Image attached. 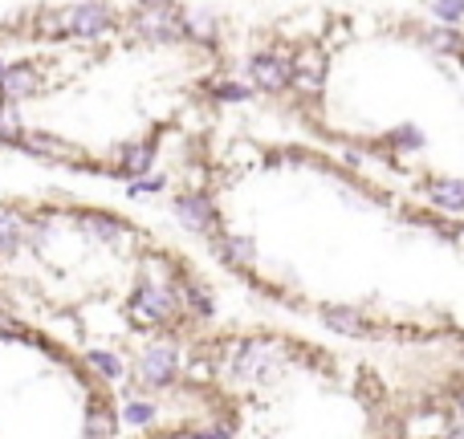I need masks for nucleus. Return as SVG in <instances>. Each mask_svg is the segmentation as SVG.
<instances>
[{"label":"nucleus","mask_w":464,"mask_h":439,"mask_svg":"<svg viewBox=\"0 0 464 439\" xmlns=\"http://www.w3.org/2000/svg\"><path fill=\"white\" fill-rule=\"evenodd\" d=\"M135 33L151 41H179L184 37V16H176L168 5H147L135 16Z\"/></svg>","instance_id":"1"},{"label":"nucleus","mask_w":464,"mask_h":439,"mask_svg":"<svg viewBox=\"0 0 464 439\" xmlns=\"http://www.w3.org/2000/svg\"><path fill=\"white\" fill-rule=\"evenodd\" d=\"M179 370V350L176 346H155V350L143 354V362H139V378H143L147 387H171V378H176Z\"/></svg>","instance_id":"2"},{"label":"nucleus","mask_w":464,"mask_h":439,"mask_svg":"<svg viewBox=\"0 0 464 439\" xmlns=\"http://www.w3.org/2000/svg\"><path fill=\"white\" fill-rule=\"evenodd\" d=\"M135 313L151 321H176L179 313V293L171 285H143L135 297Z\"/></svg>","instance_id":"3"},{"label":"nucleus","mask_w":464,"mask_h":439,"mask_svg":"<svg viewBox=\"0 0 464 439\" xmlns=\"http://www.w3.org/2000/svg\"><path fill=\"white\" fill-rule=\"evenodd\" d=\"M322 81H326V57L318 49H302L297 62H289V86L305 90V94H318Z\"/></svg>","instance_id":"4"},{"label":"nucleus","mask_w":464,"mask_h":439,"mask_svg":"<svg viewBox=\"0 0 464 439\" xmlns=\"http://www.w3.org/2000/svg\"><path fill=\"white\" fill-rule=\"evenodd\" d=\"M16 143H21L29 155H41V159L78 163V147L65 143V138H57V135H45V130H33V135H24V130H21V138H16Z\"/></svg>","instance_id":"5"},{"label":"nucleus","mask_w":464,"mask_h":439,"mask_svg":"<svg viewBox=\"0 0 464 439\" xmlns=\"http://www.w3.org/2000/svg\"><path fill=\"white\" fill-rule=\"evenodd\" d=\"M176 216L184 220V228L192 232H212L217 228V208H212V200L204 192H188L176 200Z\"/></svg>","instance_id":"6"},{"label":"nucleus","mask_w":464,"mask_h":439,"mask_svg":"<svg viewBox=\"0 0 464 439\" xmlns=\"http://www.w3.org/2000/svg\"><path fill=\"white\" fill-rule=\"evenodd\" d=\"M248 70H253L256 90H269V94H281V90L289 86V62H281L277 53H256L253 62H248Z\"/></svg>","instance_id":"7"},{"label":"nucleus","mask_w":464,"mask_h":439,"mask_svg":"<svg viewBox=\"0 0 464 439\" xmlns=\"http://www.w3.org/2000/svg\"><path fill=\"white\" fill-rule=\"evenodd\" d=\"M41 86V73L33 65H13V70H0V98L8 102H21V98L37 94Z\"/></svg>","instance_id":"8"},{"label":"nucleus","mask_w":464,"mask_h":439,"mask_svg":"<svg viewBox=\"0 0 464 439\" xmlns=\"http://www.w3.org/2000/svg\"><path fill=\"white\" fill-rule=\"evenodd\" d=\"M151 163H155V143H130V147H122L119 151V163H114V171L119 176H147L151 171Z\"/></svg>","instance_id":"9"},{"label":"nucleus","mask_w":464,"mask_h":439,"mask_svg":"<svg viewBox=\"0 0 464 439\" xmlns=\"http://www.w3.org/2000/svg\"><path fill=\"white\" fill-rule=\"evenodd\" d=\"M326 326L338 329V334H346V338H362V334H367L362 313L359 310H346V305H330V310H326Z\"/></svg>","instance_id":"10"},{"label":"nucleus","mask_w":464,"mask_h":439,"mask_svg":"<svg viewBox=\"0 0 464 439\" xmlns=\"http://www.w3.org/2000/svg\"><path fill=\"white\" fill-rule=\"evenodd\" d=\"M217 253L228 264H253L256 261V244L248 236H217Z\"/></svg>","instance_id":"11"},{"label":"nucleus","mask_w":464,"mask_h":439,"mask_svg":"<svg viewBox=\"0 0 464 439\" xmlns=\"http://www.w3.org/2000/svg\"><path fill=\"white\" fill-rule=\"evenodd\" d=\"M428 196H432L440 208H449V212H460V208H464V187H460V179H432V184H428Z\"/></svg>","instance_id":"12"},{"label":"nucleus","mask_w":464,"mask_h":439,"mask_svg":"<svg viewBox=\"0 0 464 439\" xmlns=\"http://www.w3.org/2000/svg\"><path fill=\"white\" fill-rule=\"evenodd\" d=\"M21 248V224L13 212H0V256H13Z\"/></svg>","instance_id":"13"},{"label":"nucleus","mask_w":464,"mask_h":439,"mask_svg":"<svg viewBox=\"0 0 464 439\" xmlns=\"http://www.w3.org/2000/svg\"><path fill=\"white\" fill-rule=\"evenodd\" d=\"M21 138V114L8 98H0V143H16Z\"/></svg>","instance_id":"14"},{"label":"nucleus","mask_w":464,"mask_h":439,"mask_svg":"<svg viewBox=\"0 0 464 439\" xmlns=\"http://www.w3.org/2000/svg\"><path fill=\"white\" fill-rule=\"evenodd\" d=\"M86 228L94 232L98 240H119V236H122V224L114 220V216H102V212H90V216H86Z\"/></svg>","instance_id":"15"},{"label":"nucleus","mask_w":464,"mask_h":439,"mask_svg":"<svg viewBox=\"0 0 464 439\" xmlns=\"http://www.w3.org/2000/svg\"><path fill=\"white\" fill-rule=\"evenodd\" d=\"M111 432H114V411L111 407H90L86 435H111Z\"/></svg>","instance_id":"16"},{"label":"nucleus","mask_w":464,"mask_h":439,"mask_svg":"<svg viewBox=\"0 0 464 439\" xmlns=\"http://www.w3.org/2000/svg\"><path fill=\"white\" fill-rule=\"evenodd\" d=\"M184 33L188 37H196V41H212L217 37V21H212V16H184Z\"/></svg>","instance_id":"17"},{"label":"nucleus","mask_w":464,"mask_h":439,"mask_svg":"<svg viewBox=\"0 0 464 439\" xmlns=\"http://www.w3.org/2000/svg\"><path fill=\"white\" fill-rule=\"evenodd\" d=\"M179 293L188 297V305H192L196 313H204V318H208V313H212V293H208V289H204V285H196V281H188V285L179 289Z\"/></svg>","instance_id":"18"},{"label":"nucleus","mask_w":464,"mask_h":439,"mask_svg":"<svg viewBox=\"0 0 464 439\" xmlns=\"http://www.w3.org/2000/svg\"><path fill=\"white\" fill-rule=\"evenodd\" d=\"M86 362L98 370V375H106V378H119L122 375V362L114 358V354H106V350H90Z\"/></svg>","instance_id":"19"},{"label":"nucleus","mask_w":464,"mask_h":439,"mask_svg":"<svg viewBox=\"0 0 464 439\" xmlns=\"http://www.w3.org/2000/svg\"><path fill=\"white\" fill-rule=\"evenodd\" d=\"M428 45H436V49H449V53H457V45H460V33H457V29H449V24H444V29H432V33H428Z\"/></svg>","instance_id":"20"},{"label":"nucleus","mask_w":464,"mask_h":439,"mask_svg":"<svg viewBox=\"0 0 464 439\" xmlns=\"http://www.w3.org/2000/svg\"><path fill=\"white\" fill-rule=\"evenodd\" d=\"M436 16H440V21H449V24H457L460 16H464V0H436Z\"/></svg>","instance_id":"21"},{"label":"nucleus","mask_w":464,"mask_h":439,"mask_svg":"<svg viewBox=\"0 0 464 439\" xmlns=\"http://www.w3.org/2000/svg\"><path fill=\"white\" fill-rule=\"evenodd\" d=\"M212 94H217L220 102H245V98H248V90L240 86V81H220V86L212 90Z\"/></svg>","instance_id":"22"},{"label":"nucleus","mask_w":464,"mask_h":439,"mask_svg":"<svg viewBox=\"0 0 464 439\" xmlns=\"http://www.w3.org/2000/svg\"><path fill=\"white\" fill-rule=\"evenodd\" d=\"M127 419H130V424H151V419H155V407H151V403H130V407H127Z\"/></svg>","instance_id":"23"},{"label":"nucleus","mask_w":464,"mask_h":439,"mask_svg":"<svg viewBox=\"0 0 464 439\" xmlns=\"http://www.w3.org/2000/svg\"><path fill=\"white\" fill-rule=\"evenodd\" d=\"M395 143H403V147H420L424 138H420L416 130H400V135H395Z\"/></svg>","instance_id":"24"},{"label":"nucleus","mask_w":464,"mask_h":439,"mask_svg":"<svg viewBox=\"0 0 464 439\" xmlns=\"http://www.w3.org/2000/svg\"><path fill=\"white\" fill-rule=\"evenodd\" d=\"M143 5H168V0H143Z\"/></svg>","instance_id":"25"},{"label":"nucleus","mask_w":464,"mask_h":439,"mask_svg":"<svg viewBox=\"0 0 464 439\" xmlns=\"http://www.w3.org/2000/svg\"><path fill=\"white\" fill-rule=\"evenodd\" d=\"M0 70H5V65H0Z\"/></svg>","instance_id":"26"}]
</instances>
